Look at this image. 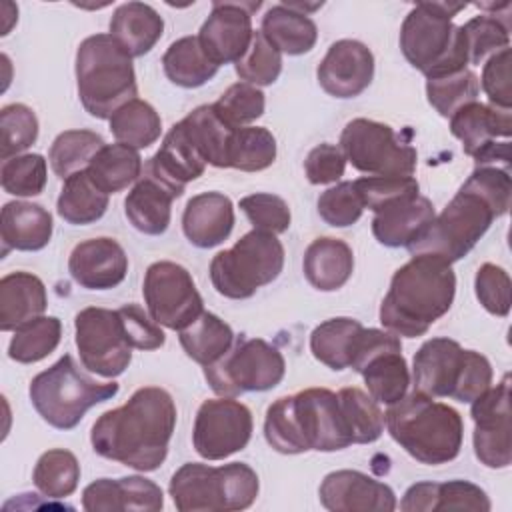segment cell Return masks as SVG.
<instances>
[{"label": "cell", "instance_id": "1", "mask_svg": "<svg viewBox=\"0 0 512 512\" xmlns=\"http://www.w3.org/2000/svg\"><path fill=\"white\" fill-rule=\"evenodd\" d=\"M176 404L160 386L138 388L126 404L106 410L92 426L90 442L98 456L138 472L160 468L176 428Z\"/></svg>", "mask_w": 512, "mask_h": 512}, {"label": "cell", "instance_id": "2", "mask_svg": "<svg viewBox=\"0 0 512 512\" xmlns=\"http://www.w3.org/2000/svg\"><path fill=\"white\" fill-rule=\"evenodd\" d=\"M264 438L280 454L336 452L354 444L338 396L328 388H306L272 402Z\"/></svg>", "mask_w": 512, "mask_h": 512}, {"label": "cell", "instance_id": "3", "mask_svg": "<svg viewBox=\"0 0 512 512\" xmlns=\"http://www.w3.org/2000/svg\"><path fill=\"white\" fill-rule=\"evenodd\" d=\"M454 294L456 274L452 264L416 254L394 272L380 304V322L396 336H424L450 310Z\"/></svg>", "mask_w": 512, "mask_h": 512}, {"label": "cell", "instance_id": "4", "mask_svg": "<svg viewBox=\"0 0 512 512\" xmlns=\"http://www.w3.org/2000/svg\"><path fill=\"white\" fill-rule=\"evenodd\" d=\"M384 424L392 440L422 464H446L460 454L464 424L458 410L416 390L388 406Z\"/></svg>", "mask_w": 512, "mask_h": 512}, {"label": "cell", "instance_id": "5", "mask_svg": "<svg viewBox=\"0 0 512 512\" xmlns=\"http://www.w3.org/2000/svg\"><path fill=\"white\" fill-rule=\"evenodd\" d=\"M462 2H418L400 28L404 58L426 80L468 68V50L462 26L452 18L464 10Z\"/></svg>", "mask_w": 512, "mask_h": 512}, {"label": "cell", "instance_id": "6", "mask_svg": "<svg viewBox=\"0 0 512 512\" xmlns=\"http://www.w3.org/2000/svg\"><path fill=\"white\" fill-rule=\"evenodd\" d=\"M76 88L84 110L100 120L136 98L132 56L110 36L92 34L76 50Z\"/></svg>", "mask_w": 512, "mask_h": 512}, {"label": "cell", "instance_id": "7", "mask_svg": "<svg viewBox=\"0 0 512 512\" xmlns=\"http://www.w3.org/2000/svg\"><path fill=\"white\" fill-rule=\"evenodd\" d=\"M410 380L420 394L470 404L492 386V366L484 354L438 336L426 340L414 354Z\"/></svg>", "mask_w": 512, "mask_h": 512}, {"label": "cell", "instance_id": "8", "mask_svg": "<svg viewBox=\"0 0 512 512\" xmlns=\"http://www.w3.org/2000/svg\"><path fill=\"white\" fill-rule=\"evenodd\" d=\"M260 490L258 474L244 462L210 466L182 464L170 478L168 492L180 512L246 510Z\"/></svg>", "mask_w": 512, "mask_h": 512}, {"label": "cell", "instance_id": "9", "mask_svg": "<svg viewBox=\"0 0 512 512\" xmlns=\"http://www.w3.org/2000/svg\"><path fill=\"white\" fill-rule=\"evenodd\" d=\"M120 386L112 382H98L80 370L70 354H64L48 370L30 380V402L44 422L58 430H72L80 424L84 414L118 394Z\"/></svg>", "mask_w": 512, "mask_h": 512}, {"label": "cell", "instance_id": "10", "mask_svg": "<svg viewBox=\"0 0 512 512\" xmlns=\"http://www.w3.org/2000/svg\"><path fill=\"white\" fill-rule=\"evenodd\" d=\"M494 218L498 214L490 202L462 184L446 208L406 248L412 256L426 254L448 264L458 262L488 232Z\"/></svg>", "mask_w": 512, "mask_h": 512}, {"label": "cell", "instance_id": "11", "mask_svg": "<svg viewBox=\"0 0 512 512\" xmlns=\"http://www.w3.org/2000/svg\"><path fill=\"white\" fill-rule=\"evenodd\" d=\"M284 268V246L276 234L250 230L210 262V280L218 294L244 300L274 282Z\"/></svg>", "mask_w": 512, "mask_h": 512}, {"label": "cell", "instance_id": "12", "mask_svg": "<svg viewBox=\"0 0 512 512\" xmlns=\"http://www.w3.org/2000/svg\"><path fill=\"white\" fill-rule=\"evenodd\" d=\"M284 372L286 362L276 346L244 334L234 338V344L220 360L204 366V378L210 388L226 398L272 390L282 382Z\"/></svg>", "mask_w": 512, "mask_h": 512}, {"label": "cell", "instance_id": "13", "mask_svg": "<svg viewBox=\"0 0 512 512\" xmlns=\"http://www.w3.org/2000/svg\"><path fill=\"white\" fill-rule=\"evenodd\" d=\"M340 150L346 162L368 176H412L418 160L416 148L400 140L392 126L368 118L344 126Z\"/></svg>", "mask_w": 512, "mask_h": 512}, {"label": "cell", "instance_id": "14", "mask_svg": "<svg viewBox=\"0 0 512 512\" xmlns=\"http://www.w3.org/2000/svg\"><path fill=\"white\" fill-rule=\"evenodd\" d=\"M74 330L80 362L86 370L102 378H116L128 368L132 346L118 310L100 306L82 308L74 318Z\"/></svg>", "mask_w": 512, "mask_h": 512}, {"label": "cell", "instance_id": "15", "mask_svg": "<svg viewBox=\"0 0 512 512\" xmlns=\"http://www.w3.org/2000/svg\"><path fill=\"white\" fill-rule=\"evenodd\" d=\"M142 294L148 314L170 330L180 332L204 312L192 274L170 260H160L146 268Z\"/></svg>", "mask_w": 512, "mask_h": 512}, {"label": "cell", "instance_id": "16", "mask_svg": "<svg viewBox=\"0 0 512 512\" xmlns=\"http://www.w3.org/2000/svg\"><path fill=\"white\" fill-rule=\"evenodd\" d=\"M450 132L462 142V150L476 166L510 168L512 112L482 102H470L450 116Z\"/></svg>", "mask_w": 512, "mask_h": 512}, {"label": "cell", "instance_id": "17", "mask_svg": "<svg viewBox=\"0 0 512 512\" xmlns=\"http://www.w3.org/2000/svg\"><path fill=\"white\" fill-rule=\"evenodd\" d=\"M252 428L246 404L226 396L204 400L196 412L192 444L204 460H224L248 446Z\"/></svg>", "mask_w": 512, "mask_h": 512}, {"label": "cell", "instance_id": "18", "mask_svg": "<svg viewBox=\"0 0 512 512\" xmlns=\"http://www.w3.org/2000/svg\"><path fill=\"white\" fill-rule=\"evenodd\" d=\"M474 420V454L486 468H508L512 462L510 442V374L470 402Z\"/></svg>", "mask_w": 512, "mask_h": 512}, {"label": "cell", "instance_id": "19", "mask_svg": "<svg viewBox=\"0 0 512 512\" xmlns=\"http://www.w3.org/2000/svg\"><path fill=\"white\" fill-rule=\"evenodd\" d=\"M260 2H214L200 26L198 40L206 56L220 68L238 62L252 40V14Z\"/></svg>", "mask_w": 512, "mask_h": 512}, {"label": "cell", "instance_id": "20", "mask_svg": "<svg viewBox=\"0 0 512 512\" xmlns=\"http://www.w3.org/2000/svg\"><path fill=\"white\" fill-rule=\"evenodd\" d=\"M318 496L320 504L330 512H392L398 506L396 494L388 484L360 470L326 474Z\"/></svg>", "mask_w": 512, "mask_h": 512}, {"label": "cell", "instance_id": "21", "mask_svg": "<svg viewBox=\"0 0 512 512\" xmlns=\"http://www.w3.org/2000/svg\"><path fill=\"white\" fill-rule=\"evenodd\" d=\"M322 90L334 98H354L362 94L374 78V54L358 40L334 42L316 68Z\"/></svg>", "mask_w": 512, "mask_h": 512}, {"label": "cell", "instance_id": "22", "mask_svg": "<svg viewBox=\"0 0 512 512\" xmlns=\"http://www.w3.org/2000/svg\"><path fill=\"white\" fill-rule=\"evenodd\" d=\"M68 272L86 290H110L126 278L128 256L114 238H90L72 248Z\"/></svg>", "mask_w": 512, "mask_h": 512}, {"label": "cell", "instance_id": "23", "mask_svg": "<svg viewBox=\"0 0 512 512\" xmlns=\"http://www.w3.org/2000/svg\"><path fill=\"white\" fill-rule=\"evenodd\" d=\"M162 506V488L144 476L98 478L82 492V508L88 512H158Z\"/></svg>", "mask_w": 512, "mask_h": 512}, {"label": "cell", "instance_id": "24", "mask_svg": "<svg viewBox=\"0 0 512 512\" xmlns=\"http://www.w3.org/2000/svg\"><path fill=\"white\" fill-rule=\"evenodd\" d=\"M206 164L184 124L176 122L164 136L158 152L144 164V172L164 182L180 198L184 186L204 174Z\"/></svg>", "mask_w": 512, "mask_h": 512}, {"label": "cell", "instance_id": "25", "mask_svg": "<svg viewBox=\"0 0 512 512\" xmlns=\"http://www.w3.org/2000/svg\"><path fill=\"white\" fill-rule=\"evenodd\" d=\"M234 228L232 200L222 192H200L186 202L182 230L196 248L222 244Z\"/></svg>", "mask_w": 512, "mask_h": 512}, {"label": "cell", "instance_id": "26", "mask_svg": "<svg viewBox=\"0 0 512 512\" xmlns=\"http://www.w3.org/2000/svg\"><path fill=\"white\" fill-rule=\"evenodd\" d=\"M404 512H434V510H472L488 512L492 508L486 492L468 480L448 482H416L400 502Z\"/></svg>", "mask_w": 512, "mask_h": 512}, {"label": "cell", "instance_id": "27", "mask_svg": "<svg viewBox=\"0 0 512 512\" xmlns=\"http://www.w3.org/2000/svg\"><path fill=\"white\" fill-rule=\"evenodd\" d=\"M52 214L42 206L26 200L6 202L0 214L2 254L8 250L36 252L48 246L52 238Z\"/></svg>", "mask_w": 512, "mask_h": 512}, {"label": "cell", "instance_id": "28", "mask_svg": "<svg viewBox=\"0 0 512 512\" xmlns=\"http://www.w3.org/2000/svg\"><path fill=\"white\" fill-rule=\"evenodd\" d=\"M434 216L436 210L426 196L402 198L374 212L372 234L382 246H408Z\"/></svg>", "mask_w": 512, "mask_h": 512}, {"label": "cell", "instance_id": "29", "mask_svg": "<svg viewBox=\"0 0 512 512\" xmlns=\"http://www.w3.org/2000/svg\"><path fill=\"white\" fill-rule=\"evenodd\" d=\"M176 192L152 174H142L124 200V212L128 222L142 234L160 236L170 226L172 202Z\"/></svg>", "mask_w": 512, "mask_h": 512}, {"label": "cell", "instance_id": "30", "mask_svg": "<svg viewBox=\"0 0 512 512\" xmlns=\"http://www.w3.org/2000/svg\"><path fill=\"white\" fill-rule=\"evenodd\" d=\"M302 270L316 290L334 292L342 288L354 272L352 248L340 238H316L304 252Z\"/></svg>", "mask_w": 512, "mask_h": 512}, {"label": "cell", "instance_id": "31", "mask_svg": "<svg viewBox=\"0 0 512 512\" xmlns=\"http://www.w3.org/2000/svg\"><path fill=\"white\" fill-rule=\"evenodd\" d=\"M48 306L44 282L30 272H10L0 280V330L10 332L44 314Z\"/></svg>", "mask_w": 512, "mask_h": 512}, {"label": "cell", "instance_id": "32", "mask_svg": "<svg viewBox=\"0 0 512 512\" xmlns=\"http://www.w3.org/2000/svg\"><path fill=\"white\" fill-rule=\"evenodd\" d=\"M164 34L162 16L144 2H124L110 18V36L132 56L148 54Z\"/></svg>", "mask_w": 512, "mask_h": 512}, {"label": "cell", "instance_id": "33", "mask_svg": "<svg viewBox=\"0 0 512 512\" xmlns=\"http://www.w3.org/2000/svg\"><path fill=\"white\" fill-rule=\"evenodd\" d=\"M476 8L484 10L486 14L470 18L464 26V40L468 50V64L480 66L496 52L510 48V12L512 4H482L478 2Z\"/></svg>", "mask_w": 512, "mask_h": 512}, {"label": "cell", "instance_id": "34", "mask_svg": "<svg viewBox=\"0 0 512 512\" xmlns=\"http://www.w3.org/2000/svg\"><path fill=\"white\" fill-rule=\"evenodd\" d=\"M260 32L288 56H300L314 48L318 40V28L314 20L300 14L286 4H274L262 16Z\"/></svg>", "mask_w": 512, "mask_h": 512}, {"label": "cell", "instance_id": "35", "mask_svg": "<svg viewBox=\"0 0 512 512\" xmlns=\"http://www.w3.org/2000/svg\"><path fill=\"white\" fill-rule=\"evenodd\" d=\"M234 338L230 324L206 310L190 326L182 328L178 336L186 356L202 368L220 360L234 344Z\"/></svg>", "mask_w": 512, "mask_h": 512}, {"label": "cell", "instance_id": "36", "mask_svg": "<svg viewBox=\"0 0 512 512\" xmlns=\"http://www.w3.org/2000/svg\"><path fill=\"white\" fill-rule=\"evenodd\" d=\"M166 78L180 88H198L212 80L218 66L206 56L198 36H182L174 40L162 56Z\"/></svg>", "mask_w": 512, "mask_h": 512}, {"label": "cell", "instance_id": "37", "mask_svg": "<svg viewBox=\"0 0 512 512\" xmlns=\"http://www.w3.org/2000/svg\"><path fill=\"white\" fill-rule=\"evenodd\" d=\"M86 172L104 194H116L142 176V158L126 144H104Z\"/></svg>", "mask_w": 512, "mask_h": 512}, {"label": "cell", "instance_id": "38", "mask_svg": "<svg viewBox=\"0 0 512 512\" xmlns=\"http://www.w3.org/2000/svg\"><path fill=\"white\" fill-rule=\"evenodd\" d=\"M108 210V194H104L86 170L68 176L56 200V212L74 226H86L100 220Z\"/></svg>", "mask_w": 512, "mask_h": 512}, {"label": "cell", "instance_id": "39", "mask_svg": "<svg viewBox=\"0 0 512 512\" xmlns=\"http://www.w3.org/2000/svg\"><path fill=\"white\" fill-rule=\"evenodd\" d=\"M362 328L364 326L358 320L348 316L324 320L310 334L312 356L332 370L348 368L356 338Z\"/></svg>", "mask_w": 512, "mask_h": 512}, {"label": "cell", "instance_id": "40", "mask_svg": "<svg viewBox=\"0 0 512 512\" xmlns=\"http://www.w3.org/2000/svg\"><path fill=\"white\" fill-rule=\"evenodd\" d=\"M362 378L368 394L378 404H394L406 396L410 386V370L402 350H386L374 356L364 368Z\"/></svg>", "mask_w": 512, "mask_h": 512}, {"label": "cell", "instance_id": "41", "mask_svg": "<svg viewBox=\"0 0 512 512\" xmlns=\"http://www.w3.org/2000/svg\"><path fill=\"white\" fill-rule=\"evenodd\" d=\"M180 122L208 164L228 168V144L234 128L218 118L212 104L194 108Z\"/></svg>", "mask_w": 512, "mask_h": 512}, {"label": "cell", "instance_id": "42", "mask_svg": "<svg viewBox=\"0 0 512 512\" xmlns=\"http://www.w3.org/2000/svg\"><path fill=\"white\" fill-rule=\"evenodd\" d=\"M110 132L116 142L134 150L152 146L162 134V118L148 102L134 98L110 116Z\"/></svg>", "mask_w": 512, "mask_h": 512}, {"label": "cell", "instance_id": "43", "mask_svg": "<svg viewBox=\"0 0 512 512\" xmlns=\"http://www.w3.org/2000/svg\"><path fill=\"white\" fill-rule=\"evenodd\" d=\"M104 144V138L92 130H64L50 146V168L58 178L66 180L68 176L86 170Z\"/></svg>", "mask_w": 512, "mask_h": 512}, {"label": "cell", "instance_id": "44", "mask_svg": "<svg viewBox=\"0 0 512 512\" xmlns=\"http://www.w3.org/2000/svg\"><path fill=\"white\" fill-rule=\"evenodd\" d=\"M62 338V322L56 316H38L20 324L8 344V356L20 364H34L50 356Z\"/></svg>", "mask_w": 512, "mask_h": 512}, {"label": "cell", "instance_id": "45", "mask_svg": "<svg viewBox=\"0 0 512 512\" xmlns=\"http://www.w3.org/2000/svg\"><path fill=\"white\" fill-rule=\"evenodd\" d=\"M34 486L40 490L42 496L60 500L78 488L80 480V464L78 458L64 448L46 450L32 472Z\"/></svg>", "mask_w": 512, "mask_h": 512}, {"label": "cell", "instance_id": "46", "mask_svg": "<svg viewBox=\"0 0 512 512\" xmlns=\"http://www.w3.org/2000/svg\"><path fill=\"white\" fill-rule=\"evenodd\" d=\"M276 160V138L264 126L236 128L228 144V168L260 172Z\"/></svg>", "mask_w": 512, "mask_h": 512}, {"label": "cell", "instance_id": "47", "mask_svg": "<svg viewBox=\"0 0 512 512\" xmlns=\"http://www.w3.org/2000/svg\"><path fill=\"white\" fill-rule=\"evenodd\" d=\"M338 402L354 444L376 442L384 432V414L378 402L360 388L338 390Z\"/></svg>", "mask_w": 512, "mask_h": 512}, {"label": "cell", "instance_id": "48", "mask_svg": "<svg viewBox=\"0 0 512 512\" xmlns=\"http://www.w3.org/2000/svg\"><path fill=\"white\" fill-rule=\"evenodd\" d=\"M478 94L480 80L470 68L426 80L428 102L444 118H450L462 106L476 102Z\"/></svg>", "mask_w": 512, "mask_h": 512}, {"label": "cell", "instance_id": "49", "mask_svg": "<svg viewBox=\"0 0 512 512\" xmlns=\"http://www.w3.org/2000/svg\"><path fill=\"white\" fill-rule=\"evenodd\" d=\"M234 68L240 80L252 86H270L282 72V52L260 30H254L248 50Z\"/></svg>", "mask_w": 512, "mask_h": 512}, {"label": "cell", "instance_id": "50", "mask_svg": "<svg viewBox=\"0 0 512 512\" xmlns=\"http://www.w3.org/2000/svg\"><path fill=\"white\" fill-rule=\"evenodd\" d=\"M266 98L258 86L236 82L228 86L222 96L212 104L218 118L230 128H244L264 114Z\"/></svg>", "mask_w": 512, "mask_h": 512}, {"label": "cell", "instance_id": "51", "mask_svg": "<svg viewBox=\"0 0 512 512\" xmlns=\"http://www.w3.org/2000/svg\"><path fill=\"white\" fill-rule=\"evenodd\" d=\"M48 166L42 154H18L2 162L0 182L6 194L38 196L46 186Z\"/></svg>", "mask_w": 512, "mask_h": 512}, {"label": "cell", "instance_id": "52", "mask_svg": "<svg viewBox=\"0 0 512 512\" xmlns=\"http://www.w3.org/2000/svg\"><path fill=\"white\" fill-rule=\"evenodd\" d=\"M2 132V160L22 154L38 140V118L26 104L14 102L0 110Z\"/></svg>", "mask_w": 512, "mask_h": 512}, {"label": "cell", "instance_id": "53", "mask_svg": "<svg viewBox=\"0 0 512 512\" xmlns=\"http://www.w3.org/2000/svg\"><path fill=\"white\" fill-rule=\"evenodd\" d=\"M364 208L378 212L390 202L418 196L420 186L414 176H362L352 182Z\"/></svg>", "mask_w": 512, "mask_h": 512}, {"label": "cell", "instance_id": "54", "mask_svg": "<svg viewBox=\"0 0 512 512\" xmlns=\"http://www.w3.org/2000/svg\"><path fill=\"white\" fill-rule=\"evenodd\" d=\"M240 210L246 214L254 230L282 234L290 228V208L284 198L270 192H256L240 198Z\"/></svg>", "mask_w": 512, "mask_h": 512}, {"label": "cell", "instance_id": "55", "mask_svg": "<svg viewBox=\"0 0 512 512\" xmlns=\"http://www.w3.org/2000/svg\"><path fill=\"white\" fill-rule=\"evenodd\" d=\"M364 204L352 182H338L318 198L320 218L334 228H346L360 220Z\"/></svg>", "mask_w": 512, "mask_h": 512}, {"label": "cell", "instance_id": "56", "mask_svg": "<svg viewBox=\"0 0 512 512\" xmlns=\"http://www.w3.org/2000/svg\"><path fill=\"white\" fill-rule=\"evenodd\" d=\"M510 276L504 268L492 264V262H484L478 270H476V278H474V290H476V298L480 300V304L484 306L486 312L494 314V316H508L510 312Z\"/></svg>", "mask_w": 512, "mask_h": 512}, {"label": "cell", "instance_id": "57", "mask_svg": "<svg viewBox=\"0 0 512 512\" xmlns=\"http://www.w3.org/2000/svg\"><path fill=\"white\" fill-rule=\"evenodd\" d=\"M464 186L486 198L498 216H504L508 212L512 196V178L508 168L476 166L472 174L466 178Z\"/></svg>", "mask_w": 512, "mask_h": 512}, {"label": "cell", "instance_id": "58", "mask_svg": "<svg viewBox=\"0 0 512 512\" xmlns=\"http://www.w3.org/2000/svg\"><path fill=\"white\" fill-rule=\"evenodd\" d=\"M118 314L122 318V326L132 348L158 350L164 346L166 336L160 324L148 312H144L142 306L124 304L122 308H118Z\"/></svg>", "mask_w": 512, "mask_h": 512}, {"label": "cell", "instance_id": "59", "mask_svg": "<svg viewBox=\"0 0 512 512\" xmlns=\"http://www.w3.org/2000/svg\"><path fill=\"white\" fill-rule=\"evenodd\" d=\"M480 86L490 100V106L510 110V48H504L484 62Z\"/></svg>", "mask_w": 512, "mask_h": 512}, {"label": "cell", "instance_id": "60", "mask_svg": "<svg viewBox=\"0 0 512 512\" xmlns=\"http://www.w3.org/2000/svg\"><path fill=\"white\" fill-rule=\"evenodd\" d=\"M346 170V156L340 150V146L334 144H318L314 146L306 160H304V172L310 184H332L338 182L344 176Z\"/></svg>", "mask_w": 512, "mask_h": 512}]
</instances>
